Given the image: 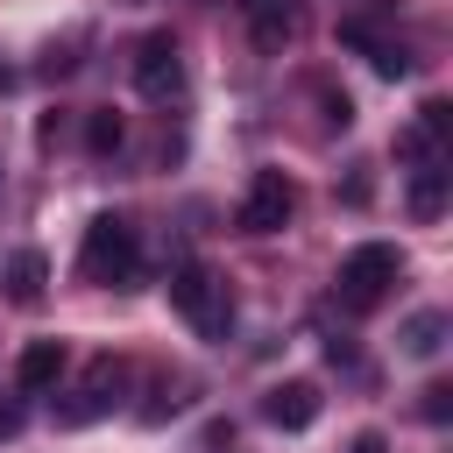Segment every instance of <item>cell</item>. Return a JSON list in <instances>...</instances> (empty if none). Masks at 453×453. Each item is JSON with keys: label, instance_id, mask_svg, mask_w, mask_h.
Returning a JSON list of instances; mask_svg holds the SVG:
<instances>
[{"label": "cell", "instance_id": "1", "mask_svg": "<svg viewBox=\"0 0 453 453\" xmlns=\"http://www.w3.org/2000/svg\"><path fill=\"white\" fill-rule=\"evenodd\" d=\"M78 276L85 283H134L142 276V234L120 219V212H99L92 226H85V248H78Z\"/></svg>", "mask_w": 453, "mask_h": 453}, {"label": "cell", "instance_id": "2", "mask_svg": "<svg viewBox=\"0 0 453 453\" xmlns=\"http://www.w3.org/2000/svg\"><path fill=\"white\" fill-rule=\"evenodd\" d=\"M170 304L191 319L198 340H226V333H234V297H226V283H219L205 262H177V269H170Z\"/></svg>", "mask_w": 453, "mask_h": 453}, {"label": "cell", "instance_id": "3", "mask_svg": "<svg viewBox=\"0 0 453 453\" xmlns=\"http://www.w3.org/2000/svg\"><path fill=\"white\" fill-rule=\"evenodd\" d=\"M396 269H403V255H396L389 241H361V248H354V255L340 262L333 290H340V304H347V311H375V304L389 297Z\"/></svg>", "mask_w": 453, "mask_h": 453}, {"label": "cell", "instance_id": "4", "mask_svg": "<svg viewBox=\"0 0 453 453\" xmlns=\"http://www.w3.org/2000/svg\"><path fill=\"white\" fill-rule=\"evenodd\" d=\"M290 212H297V184H290L283 170H255V177H248V191H241L234 226H241V234H276Z\"/></svg>", "mask_w": 453, "mask_h": 453}, {"label": "cell", "instance_id": "5", "mask_svg": "<svg viewBox=\"0 0 453 453\" xmlns=\"http://www.w3.org/2000/svg\"><path fill=\"white\" fill-rule=\"evenodd\" d=\"M134 92H142V99H156V106L184 92V57H177V42H170L163 28L134 42Z\"/></svg>", "mask_w": 453, "mask_h": 453}, {"label": "cell", "instance_id": "6", "mask_svg": "<svg viewBox=\"0 0 453 453\" xmlns=\"http://www.w3.org/2000/svg\"><path fill=\"white\" fill-rule=\"evenodd\" d=\"M120 375H127V368H120L113 354H99V361L85 368V382L57 403V418H64V425H92V418H106V411L120 403Z\"/></svg>", "mask_w": 453, "mask_h": 453}, {"label": "cell", "instance_id": "7", "mask_svg": "<svg viewBox=\"0 0 453 453\" xmlns=\"http://www.w3.org/2000/svg\"><path fill=\"white\" fill-rule=\"evenodd\" d=\"M340 42H347V50H361L382 78H411V50H403L396 35H382V28H375V14H347V21H340Z\"/></svg>", "mask_w": 453, "mask_h": 453}, {"label": "cell", "instance_id": "8", "mask_svg": "<svg viewBox=\"0 0 453 453\" xmlns=\"http://www.w3.org/2000/svg\"><path fill=\"white\" fill-rule=\"evenodd\" d=\"M396 149H403L411 163H439V156H453V106H446V99H425Z\"/></svg>", "mask_w": 453, "mask_h": 453}, {"label": "cell", "instance_id": "9", "mask_svg": "<svg viewBox=\"0 0 453 453\" xmlns=\"http://www.w3.org/2000/svg\"><path fill=\"white\" fill-rule=\"evenodd\" d=\"M241 21L262 50H283L297 28H304V0H241Z\"/></svg>", "mask_w": 453, "mask_h": 453}, {"label": "cell", "instance_id": "10", "mask_svg": "<svg viewBox=\"0 0 453 453\" xmlns=\"http://www.w3.org/2000/svg\"><path fill=\"white\" fill-rule=\"evenodd\" d=\"M57 375H64V340H28L14 354V396H42L57 389Z\"/></svg>", "mask_w": 453, "mask_h": 453}, {"label": "cell", "instance_id": "11", "mask_svg": "<svg viewBox=\"0 0 453 453\" xmlns=\"http://www.w3.org/2000/svg\"><path fill=\"white\" fill-rule=\"evenodd\" d=\"M262 418H269L276 432H304V425L319 418V382H276V389L262 396Z\"/></svg>", "mask_w": 453, "mask_h": 453}, {"label": "cell", "instance_id": "12", "mask_svg": "<svg viewBox=\"0 0 453 453\" xmlns=\"http://www.w3.org/2000/svg\"><path fill=\"white\" fill-rule=\"evenodd\" d=\"M446 184H453V156L411 163V212H418V219H439V212H446Z\"/></svg>", "mask_w": 453, "mask_h": 453}, {"label": "cell", "instance_id": "13", "mask_svg": "<svg viewBox=\"0 0 453 453\" xmlns=\"http://www.w3.org/2000/svg\"><path fill=\"white\" fill-rule=\"evenodd\" d=\"M42 283H50V262H42L35 248H21V255L7 262V297H14V304H42Z\"/></svg>", "mask_w": 453, "mask_h": 453}, {"label": "cell", "instance_id": "14", "mask_svg": "<svg viewBox=\"0 0 453 453\" xmlns=\"http://www.w3.org/2000/svg\"><path fill=\"white\" fill-rule=\"evenodd\" d=\"M439 347H446V311H411V326H403V354L432 361Z\"/></svg>", "mask_w": 453, "mask_h": 453}, {"label": "cell", "instance_id": "15", "mask_svg": "<svg viewBox=\"0 0 453 453\" xmlns=\"http://www.w3.org/2000/svg\"><path fill=\"white\" fill-rule=\"evenodd\" d=\"M120 134H127V127H120V113H113V106H99V113L85 120V149H92V156H113V149H120Z\"/></svg>", "mask_w": 453, "mask_h": 453}, {"label": "cell", "instance_id": "16", "mask_svg": "<svg viewBox=\"0 0 453 453\" xmlns=\"http://www.w3.org/2000/svg\"><path fill=\"white\" fill-rule=\"evenodd\" d=\"M425 418H432V425H446V418H453V389H446V382H432V389H425Z\"/></svg>", "mask_w": 453, "mask_h": 453}, {"label": "cell", "instance_id": "17", "mask_svg": "<svg viewBox=\"0 0 453 453\" xmlns=\"http://www.w3.org/2000/svg\"><path fill=\"white\" fill-rule=\"evenodd\" d=\"M326 120L347 127V120H354V99H347V92H326Z\"/></svg>", "mask_w": 453, "mask_h": 453}, {"label": "cell", "instance_id": "18", "mask_svg": "<svg viewBox=\"0 0 453 453\" xmlns=\"http://www.w3.org/2000/svg\"><path fill=\"white\" fill-rule=\"evenodd\" d=\"M347 453H389V439H382V432H361V439H354Z\"/></svg>", "mask_w": 453, "mask_h": 453}]
</instances>
